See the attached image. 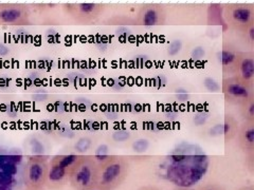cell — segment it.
<instances>
[{
  "instance_id": "cell-8",
  "label": "cell",
  "mask_w": 254,
  "mask_h": 190,
  "mask_svg": "<svg viewBox=\"0 0 254 190\" xmlns=\"http://www.w3.org/2000/svg\"><path fill=\"white\" fill-rule=\"evenodd\" d=\"M31 22L29 6L23 3H0V26H26Z\"/></svg>"
},
{
  "instance_id": "cell-16",
  "label": "cell",
  "mask_w": 254,
  "mask_h": 190,
  "mask_svg": "<svg viewBox=\"0 0 254 190\" xmlns=\"http://www.w3.org/2000/svg\"><path fill=\"white\" fill-rule=\"evenodd\" d=\"M196 190H227V189L224 186H221L219 184L211 183V184H206V185L200 186L199 188H197Z\"/></svg>"
},
{
  "instance_id": "cell-3",
  "label": "cell",
  "mask_w": 254,
  "mask_h": 190,
  "mask_svg": "<svg viewBox=\"0 0 254 190\" xmlns=\"http://www.w3.org/2000/svg\"><path fill=\"white\" fill-rule=\"evenodd\" d=\"M78 156L75 154H59L49 160V172L45 188L58 190L66 186Z\"/></svg>"
},
{
  "instance_id": "cell-17",
  "label": "cell",
  "mask_w": 254,
  "mask_h": 190,
  "mask_svg": "<svg viewBox=\"0 0 254 190\" xmlns=\"http://www.w3.org/2000/svg\"><path fill=\"white\" fill-rule=\"evenodd\" d=\"M138 190H163V189L155 185H144V186H141Z\"/></svg>"
},
{
  "instance_id": "cell-7",
  "label": "cell",
  "mask_w": 254,
  "mask_h": 190,
  "mask_svg": "<svg viewBox=\"0 0 254 190\" xmlns=\"http://www.w3.org/2000/svg\"><path fill=\"white\" fill-rule=\"evenodd\" d=\"M221 88L225 100L230 105L240 107L244 102L254 97L253 86L245 84L236 76L224 77Z\"/></svg>"
},
{
  "instance_id": "cell-10",
  "label": "cell",
  "mask_w": 254,
  "mask_h": 190,
  "mask_svg": "<svg viewBox=\"0 0 254 190\" xmlns=\"http://www.w3.org/2000/svg\"><path fill=\"white\" fill-rule=\"evenodd\" d=\"M234 76L249 86L254 85V53L252 50L241 51Z\"/></svg>"
},
{
  "instance_id": "cell-20",
  "label": "cell",
  "mask_w": 254,
  "mask_h": 190,
  "mask_svg": "<svg viewBox=\"0 0 254 190\" xmlns=\"http://www.w3.org/2000/svg\"><path fill=\"white\" fill-rule=\"evenodd\" d=\"M88 190H105V189H103V188H101L99 186H94V187H92V188H90Z\"/></svg>"
},
{
  "instance_id": "cell-18",
  "label": "cell",
  "mask_w": 254,
  "mask_h": 190,
  "mask_svg": "<svg viewBox=\"0 0 254 190\" xmlns=\"http://www.w3.org/2000/svg\"><path fill=\"white\" fill-rule=\"evenodd\" d=\"M236 190H254V186L252 184H250V185H244V186H242L240 188H237Z\"/></svg>"
},
{
  "instance_id": "cell-5",
  "label": "cell",
  "mask_w": 254,
  "mask_h": 190,
  "mask_svg": "<svg viewBox=\"0 0 254 190\" xmlns=\"http://www.w3.org/2000/svg\"><path fill=\"white\" fill-rule=\"evenodd\" d=\"M224 19L227 25L241 33L254 23V4L248 2L229 3L224 7Z\"/></svg>"
},
{
  "instance_id": "cell-15",
  "label": "cell",
  "mask_w": 254,
  "mask_h": 190,
  "mask_svg": "<svg viewBox=\"0 0 254 190\" xmlns=\"http://www.w3.org/2000/svg\"><path fill=\"white\" fill-rule=\"evenodd\" d=\"M242 39L246 45H248L251 49L254 46V23L240 33Z\"/></svg>"
},
{
  "instance_id": "cell-9",
  "label": "cell",
  "mask_w": 254,
  "mask_h": 190,
  "mask_svg": "<svg viewBox=\"0 0 254 190\" xmlns=\"http://www.w3.org/2000/svg\"><path fill=\"white\" fill-rule=\"evenodd\" d=\"M168 18L165 7L159 3L142 4L134 17L136 25L141 27H158L163 26Z\"/></svg>"
},
{
  "instance_id": "cell-13",
  "label": "cell",
  "mask_w": 254,
  "mask_h": 190,
  "mask_svg": "<svg viewBox=\"0 0 254 190\" xmlns=\"http://www.w3.org/2000/svg\"><path fill=\"white\" fill-rule=\"evenodd\" d=\"M238 127H240V123H238L237 118L232 114L226 113L224 120V138L226 144H229L235 140Z\"/></svg>"
},
{
  "instance_id": "cell-14",
  "label": "cell",
  "mask_w": 254,
  "mask_h": 190,
  "mask_svg": "<svg viewBox=\"0 0 254 190\" xmlns=\"http://www.w3.org/2000/svg\"><path fill=\"white\" fill-rule=\"evenodd\" d=\"M240 114L243 122H254V97L240 106Z\"/></svg>"
},
{
  "instance_id": "cell-12",
  "label": "cell",
  "mask_w": 254,
  "mask_h": 190,
  "mask_svg": "<svg viewBox=\"0 0 254 190\" xmlns=\"http://www.w3.org/2000/svg\"><path fill=\"white\" fill-rule=\"evenodd\" d=\"M236 144L246 155L254 154V122H243L238 127Z\"/></svg>"
},
{
  "instance_id": "cell-1",
  "label": "cell",
  "mask_w": 254,
  "mask_h": 190,
  "mask_svg": "<svg viewBox=\"0 0 254 190\" xmlns=\"http://www.w3.org/2000/svg\"><path fill=\"white\" fill-rule=\"evenodd\" d=\"M130 165L121 155H111L99 161L97 186L105 190H116L128 177Z\"/></svg>"
},
{
  "instance_id": "cell-19",
  "label": "cell",
  "mask_w": 254,
  "mask_h": 190,
  "mask_svg": "<svg viewBox=\"0 0 254 190\" xmlns=\"http://www.w3.org/2000/svg\"><path fill=\"white\" fill-rule=\"evenodd\" d=\"M173 190H196V189L189 188V187H176V188H174Z\"/></svg>"
},
{
  "instance_id": "cell-2",
  "label": "cell",
  "mask_w": 254,
  "mask_h": 190,
  "mask_svg": "<svg viewBox=\"0 0 254 190\" xmlns=\"http://www.w3.org/2000/svg\"><path fill=\"white\" fill-rule=\"evenodd\" d=\"M98 164L93 156L79 155L70 173V186L74 190H88L97 186Z\"/></svg>"
},
{
  "instance_id": "cell-11",
  "label": "cell",
  "mask_w": 254,
  "mask_h": 190,
  "mask_svg": "<svg viewBox=\"0 0 254 190\" xmlns=\"http://www.w3.org/2000/svg\"><path fill=\"white\" fill-rule=\"evenodd\" d=\"M241 51L232 43L225 42L221 49V69L225 77L234 76Z\"/></svg>"
},
{
  "instance_id": "cell-21",
  "label": "cell",
  "mask_w": 254,
  "mask_h": 190,
  "mask_svg": "<svg viewBox=\"0 0 254 190\" xmlns=\"http://www.w3.org/2000/svg\"><path fill=\"white\" fill-rule=\"evenodd\" d=\"M25 190H46V188H25Z\"/></svg>"
},
{
  "instance_id": "cell-4",
  "label": "cell",
  "mask_w": 254,
  "mask_h": 190,
  "mask_svg": "<svg viewBox=\"0 0 254 190\" xmlns=\"http://www.w3.org/2000/svg\"><path fill=\"white\" fill-rule=\"evenodd\" d=\"M63 12L77 25H92L97 22L106 6L98 2H73L63 4Z\"/></svg>"
},
{
  "instance_id": "cell-6",
  "label": "cell",
  "mask_w": 254,
  "mask_h": 190,
  "mask_svg": "<svg viewBox=\"0 0 254 190\" xmlns=\"http://www.w3.org/2000/svg\"><path fill=\"white\" fill-rule=\"evenodd\" d=\"M49 172V158L45 155L29 157L23 169V183L26 188H45Z\"/></svg>"
}]
</instances>
